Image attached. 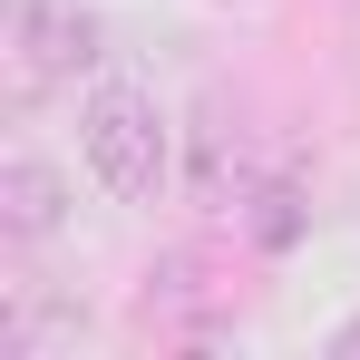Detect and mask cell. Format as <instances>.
<instances>
[{
  "mask_svg": "<svg viewBox=\"0 0 360 360\" xmlns=\"http://www.w3.org/2000/svg\"><path fill=\"white\" fill-rule=\"evenodd\" d=\"M341 351H360V321H351V331H341Z\"/></svg>",
  "mask_w": 360,
  "mask_h": 360,
  "instance_id": "6",
  "label": "cell"
},
{
  "mask_svg": "<svg viewBox=\"0 0 360 360\" xmlns=\"http://www.w3.org/2000/svg\"><path fill=\"white\" fill-rule=\"evenodd\" d=\"M185 195L205 214H243V195H253V156H243V127L224 108H205L185 127Z\"/></svg>",
  "mask_w": 360,
  "mask_h": 360,
  "instance_id": "3",
  "label": "cell"
},
{
  "mask_svg": "<svg viewBox=\"0 0 360 360\" xmlns=\"http://www.w3.org/2000/svg\"><path fill=\"white\" fill-rule=\"evenodd\" d=\"M68 224V176L49 166V156H0V234L10 243H49Z\"/></svg>",
  "mask_w": 360,
  "mask_h": 360,
  "instance_id": "4",
  "label": "cell"
},
{
  "mask_svg": "<svg viewBox=\"0 0 360 360\" xmlns=\"http://www.w3.org/2000/svg\"><path fill=\"white\" fill-rule=\"evenodd\" d=\"M98 59H108L98 10H78V0H10V98L78 88Z\"/></svg>",
  "mask_w": 360,
  "mask_h": 360,
  "instance_id": "2",
  "label": "cell"
},
{
  "mask_svg": "<svg viewBox=\"0 0 360 360\" xmlns=\"http://www.w3.org/2000/svg\"><path fill=\"white\" fill-rule=\"evenodd\" d=\"M78 156H88V176L108 185L117 205H156V195L176 185V127H166V108H156L146 88L98 78V88L78 98Z\"/></svg>",
  "mask_w": 360,
  "mask_h": 360,
  "instance_id": "1",
  "label": "cell"
},
{
  "mask_svg": "<svg viewBox=\"0 0 360 360\" xmlns=\"http://www.w3.org/2000/svg\"><path fill=\"white\" fill-rule=\"evenodd\" d=\"M243 224H253L263 253H283V243L302 234V185H253V195H243Z\"/></svg>",
  "mask_w": 360,
  "mask_h": 360,
  "instance_id": "5",
  "label": "cell"
}]
</instances>
